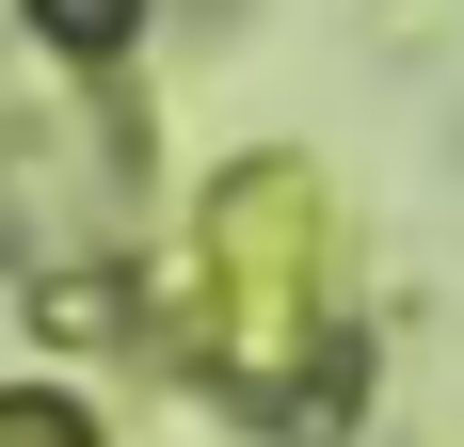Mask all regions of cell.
I'll return each instance as SVG.
<instances>
[{
    "label": "cell",
    "instance_id": "6da1fadb",
    "mask_svg": "<svg viewBox=\"0 0 464 447\" xmlns=\"http://www.w3.org/2000/svg\"><path fill=\"white\" fill-rule=\"evenodd\" d=\"M33 16H48V33H64V48H112V33H129V16H144V0H33Z\"/></svg>",
    "mask_w": 464,
    "mask_h": 447
}]
</instances>
